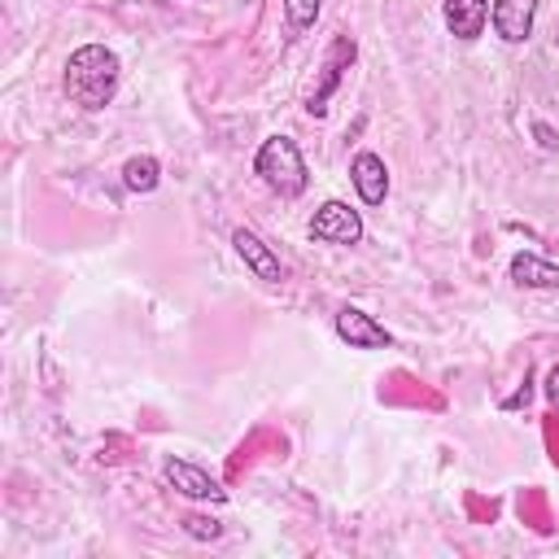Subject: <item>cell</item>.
I'll list each match as a JSON object with an SVG mask.
<instances>
[{"label":"cell","instance_id":"1","mask_svg":"<svg viewBox=\"0 0 559 559\" xmlns=\"http://www.w3.org/2000/svg\"><path fill=\"white\" fill-rule=\"evenodd\" d=\"M118 83H122V61L109 44H79L66 57L61 92H66L70 105H79L87 114H100L105 105H114Z\"/></svg>","mask_w":559,"mask_h":559},{"label":"cell","instance_id":"2","mask_svg":"<svg viewBox=\"0 0 559 559\" xmlns=\"http://www.w3.org/2000/svg\"><path fill=\"white\" fill-rule=\"evenodd\" d=\"M253 175L280 201H297L310 188V170H306V157H301L293 135H266L253 153Z\"/></svg>","mask_w":559,"mask_h":559},{"label":"cell","instance_id":"3","mask_svg":"<svg viewBox=\"0 0 559 559\" xmlns=\"http://www.w3.org/2000/svg\"><path fill=\"white\" fill-rule=\"evenodd\" d=\"M306 236H310V240H319V245L349 249V245H358V240H362V214H358L349 201L328 197V201H323V205L310 214Z\"/></svg>","mask_w":559,"mask_h":559},{"label":"cell","instance_id":"4","mask_svg":"<svg viewBox=\"0 0 559 559\" xmlns=\"http://www.w3.org/2000/svg\"><path fill=\"white\" fill-rule=\"evenodd\" d=\"M162 480H166L175 493L192 498V502H214V507H223V502H227V489H223V485H218L201 463H192V459L166 454V459H162Z\"/></svg>","mask_w":559,"mask_h":559},{"label":"cell","instance_id":"5","mask_svg":"<svg viewBox=\"0 0 559 559\" xmlns=\"http://www.w3.org/2000/svg\"><path fill=\"white\" fill-rule=\"evenodd\" d=\"M354 61H358V44H354V35H332L328 57H323V74H319L314 92L306 96V114H310V118H323V114H328V96L341 87V79H345V70H349Z\"/></svg>","mask_w":559,"mask_h":559},{"label":"cell","instance_id":"6","mask_svg":"<svg viewBox=\"0 0 559 559\" xmlns=\"http://www.w3.org/2000/svg\"><path fill=\"white\" fill-rule=\"evenodd\" d=\"M332 328H336V336L349 349H389L393 345V332L376 314H367L362 306H341L336 319H332Z\"/></svg>","mask_w":559,"mask_h":559},{"label":"cell","instance_id":"7","mask_svg":"<svg viewBox=\"0 0 559 559\" xmlns=\"http://www.w3.org/2000/svg\"><path fill=\"white\" fill-rule=\"evenodd\" d=\"M349 183H354L362 205H384V197H389V166H384V157L371 153V148H358L349 157Z\"/></svg>","mask_w":559,"mask_h":559},{"label":"cell","instance_id":"8","mask_svg":"<svg viewBox=\"0 0 559 559\" xmlns=\"http://www.w3.org/2000/svg\"><path fill=\"white\" fill-rule=\"evenodd\" d=\"M231 245H236V258L262 280V284H280L284 280V266H280V253L253 231V227H236L231 231Z\"/></svg>","mask_w":559,"mask_h":559},{"label":"cell","instance_id":"9","mask_svg":"<svg viewBox=\"0 0 559 559\" xmlns=\"http://www.w3.org/2000/svg\"><path fill=\"white\" fill-rule=\"evenodd\" d=\"M489 22H493L502 44H524L533 35V22H537V0H493Z\"/></svg>","mask_w":559,"mask_h":559},{"label":"cell","instance_id":"10","mask_svg":"<svg viewBox=\"0 0 559 559\" xmlns=\"http://www.w3.org/2000/svg\"><path fill=\"white\" fill-rule=\"evenodd\" d=\"M441 17H445V31L463 44L480 39L485 35V22H489V0H441Z\"/></svg>","mask_w":559,"mask_h":559},{"label":"cell","instance_id":"11","mask_svg":"<svg viewBox=\"0 0 559 559\" xmlns=\"http://www.w3.org/2000/svg\"><path fill=\"white\" fill-rule=\"evenodd\" d=\"M511 280H515L520 288L559 293V266H555V262H546V258H537V253H524V249L511 258Z\"/></svg>","mask_w":559,"mask_h":559},{"label":"cell","instance_id":"12","mask_svg":"<svg viewBox=\"0 0 559 559\" xmlns=\"http://www.w3.org/2000/svg\"><path fill=\"white\" fill-rule=\"evenodd\" d=\"M162 183V162L153 157V153H135V157H127L122 162V188L127 192H153Z\"/></svg>","mask_w":559,"mask_h":559},{"label":"cell","instance_id":"13","mask_svg":"<svg viewBox=\"0 0 559 559\" xmlns=\"http://www.w3.org/2000/svg\"><path fill=\"white\" fill-rule=\"evenodd\" d=\"M280 9H284V22H288V31H310L314 26V17H319V9H323V0H280Z\"/></svg>","mask_w":559,"mask_h":559},{"label":"cell","instance_id":"14","mask_svg":"<svg viewBox=\"0 0 559 559\" xmlns=\"http://www.w3.org/2000/svg\"><path fill=\"white\" fill-rule=\"evenodd\" d=\"M179 524H183V533H188V537H197V542H214V537L223 533V524H218V520H210V515H197V511H188Z\"/></svg>","mask_w":559,"mask_h":559},{"label":"cell","instance_id":"15","mask_svg":"<svg viewBox=\"0 0 559 559\" xmlns=\"http://www.w3.org/2000/svg\"><path fill=\"white\" fill-rule=\"evenodd\" d=\"M533 140H537L546 153H559V131H555L546 118H533Z\"/></svg>","mask_w":559,"mask_h":559},{"label":"cell","instance_id":"16","mask_svg":"<svg viewBox=\"0 0 559 559\" xmlns=\"http://www.w3.org/2000/svg\"><path fill=\"white\" fill-rule=\"evenodd\" d=\"M542 389H546V402L559 411V362H550V371H546V384H542Z\"/></svg>","mask_w":559,"mask_h":559}]
</instances>
